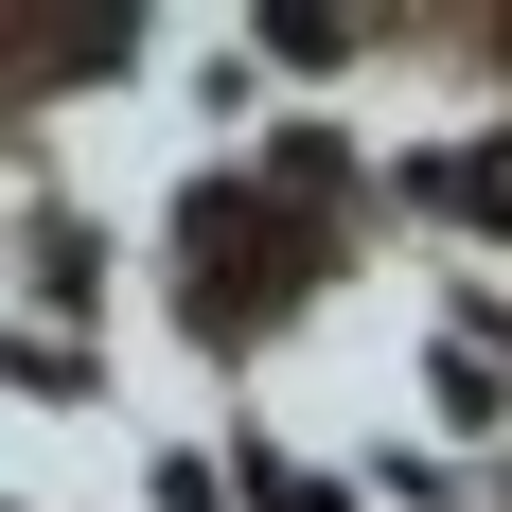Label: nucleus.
I'll list each match as a JSON object with an SVG mask.
<instances>
[{
    "mask_svg": "<svg viewBox=\"0 0 512 512\" xmlns=\"http://www.w3.org/2000/svg\"><path fill=\"white\" fill-rule=\"evenodd\" d=\"M301 265H318V230H301V212H265V195H195V301L265 318Z\"/></svg>",
    "mask_w": 512,
    "mask_h": 512,
    "instance_id": "obj_1",
    "label": "nucleus"
}]
</instances>
